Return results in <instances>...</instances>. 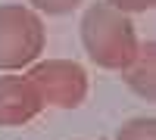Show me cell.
<instances>
[{
  "instance_id": "cell-1",
  "label": "cell",
  "mask_w": 156,
  "mask_h": 140,
  "mask_svg": "<svg viewBox=\"0 0 156 140\" xmlns=\"http://www.w3.org/2000/svg\"><path fill=\"white\" fill-rule=\"evenodd\" d=\"M78 34H81L84 53L90 56V62L109 72H125L140 50L131 16L112 9L106 0L90 3L84 9Z\"/></svg>"
},
{
  "instance_id": "cell-2",
  "label": "cell",
  "mask_w": 156,
  "mask_h": 140,
  "mask_svg": "<svg viewBox=\"0 0 156 140\" xmlns=\"http://www.w3.org/2000/svg\"><path fill=\"white\" fill-rule=\"evenodd\" d=\"M44 22L34 9L0 3V72L25 69L44 50Z\"/></svg>"
},
{
  "instance_id": "cell-3",
  "label": "cell",
  "mask_w": 156,
  "mask_h": 140,
  "mask_svg": "<svg viewBox=\"0 0 156 140\" xmlns=\"http://www.w3.org/2000/svg\"><path fill=\"white\" fill-rule=\"evenodd\" d=\"M25 78L41 94L44 106L53 109H78L87 100V72L72 59H44L31 62Z\"/></svg>"
},
{
  "instance_id": "cell-4",
  "label": "cell",
  "mask_w": 156,
  "mask_h": 140,
  "mask_svg": "<svg viewBox=\"0 0 156 140\" xmlns=\"http://www.w3.org/2000/svg\"><path fill=\"white\" fill-rule=\"evenodd\" d=\"M41 109L44 100L25 75H0V128L28 125Z\"/></svg>"
},
{
  "instance_id": "cell-5",
  "label": "cell",
  "mask_w": 156,
  "mask_h": 140,
  "mask_svg": "<svg viewBox=\"0 0 156 140\" xmlns=\"http://www.w3.org/2000/svg\"><path fill=\"white\" fill-rule=\"evenodd\" d=\"M153 66H156V47H153V44H140V50H137L134 62H131V66L122 72L125 84L131 87V90H134L140 100H147V103H153V100H156Z\"/></svg>"
},
{
  "instance_id": "cell-6",
  "label": "cell",
  "mask_w": 156,
  "mask_h": 140,
  "mask_svg": "<svg viewBox=\"0 0 156 140\" xmlns=\"http://www.w3.org/2000/svg\"><path fill=\"white\" fill-rule=\"evenodd\" d=\"M115 140H156V118H150V115L128 118L119 128Z\"/></svg>"
},
{
  "instance_id": "cell-7",
  "label": "cell",
  "mask_w": 156,
  "mask_h": 140,
  "mask_svg": "<svg viewBox=\"0 0 156 140\" xmlns=\"http://www.w3.org/2000/svg\"><path fill=\"white\" fill-rule=\"evenodd\" d=\"M28 3L44 16H69L81 6V0H28Z\"/></svg>"
},
{
  "instance_id": "cell-8",
  "label": "cell",
  "mask_w": 156,
  "mask_h": 140,
  "mask_svg": "<svg viewBox=\"0 0 156 140\" xmlns=\"http://www.w3.org/2000/svg\"><path fill=\"white\" fill-rule=\"evenodd\" d=\"M112 9L125 12V16H137V12H147L156 6V0H106Z\"/></svg>"
}]
</instances>
